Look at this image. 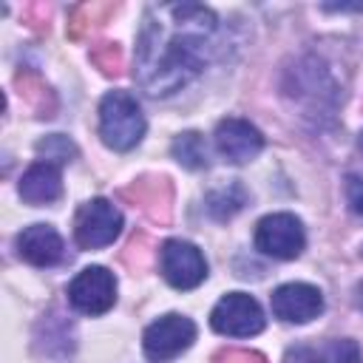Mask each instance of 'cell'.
Returning a JSON list of instances; mask_svg holds the SVG:
<instances>
[{"label":"cell","instance_id":"4","mask_svg":"<svg viewBox=\"0 0 363 363\" xmlns=\"http://www.w3.org/2000/svg\"><path fill=\"white\" fill-rule=\"evenodd\" d=\"M261 303L247 292H227L210 312V326L227 337H252L264 329Z\"/></svg>","mask_w":363,"mask_h":363},{"label":"cell","instance_id":"10","mask_svg":"<svg viewBox=\"0 0 363 363\" xmlns=\"http://www.w3.org/2000/svg\"><path fill=\"white\" fill-rule=\"evenodd\" d=\"M272 315L281 318L284 323H309L312 318H318L323 312V295L318 286L303 284V281H292V284H281L272 298Z\"/></svg>","mask_w":363,"mask_h":363},{"label":"cell","instance_id":"9","mask_svg":"<svg viewBox=\"0 0 363 363\" xmlns=\"http://www.w3.org/2000/svg\"><path fill=\"white\" fill-rule=\"evenodd\" d=\"M216 150L233 162V164H244V162H252L261 150H264V136L261 130L247 122V119H238V116H227L216 125Z\"/></svg>","mask_w":363,"mask_h":363},{"label":"cell","instance_id":"7","mask_svg":"<svg viewBox=\"0 0 363 363\" xmlns=\"http://www.w3.org/2000/svg\"><path fill=\"white\" fill-rule=\"evenodd\" d=\"M159 269L173 289H193L207 278V261L201 250L182 238H167L162 244Z\"/></svg>","mask_w":363,"mask_h":363},{"label":"cell","instance_id":"6","mask_svg":"<svg viewBox=\"0 0 363 363\" xmlns=\"http://www.w3.org/2000/svg\"><path fill=\"white\" fill-rule=\"evenodd\" d=\"M119 233H122V213L108 199H91L77 210L74 238L82 250L108 247Z\"/></svg>","mask_w":363,"mask_h":363},{"label":"cell","instance_id":"13","mask_svg":"<svg viewBox=\"0 0 363 363\" xmlns=\"http://www.w3.org/2000/svg\"><path fill=\"white\" fill-rule=\"evenodd\" d=\"M170 150H173V159H176L182 167H187V170H201V167H207V162H210L204 136H201L199 130L179 133V136L173 139Z\"/></svg>","mask_w":363,"mask_h":363},{"label":"cell","instance_id":"20","mask_svg":"<svg viewBox=\"0 0 363 363\" xmlns=\"http://www.w3.org/2000/svg\"><path fill=\"white\" fill-rule=\"evenodd\" d=\"M360 306H363V286H360Z\"/></svg>","mask_w":363,"mask_h":363},{"label":"cell","instance_id":"18","mask_svg":"<svg viewBox=\"0 0 363 363\" xmlns=\"http://www.w3.org/2000/svg\"><path fill=\"white\" fill-rule=\"evenodd\" d=\"M284 363H323V354H318L309 346H292L284 357Z\"/></svg>","mask_w":363,"mask_h":363},{"label":"cell","instance_id":"14","mask_svg":"<svg viewBox=\"0 0 363 363\" xmlns=\"http://www.w3.org/2000/svg\"><path fill=\"white\" fill-rule=\"evenodd\" d=\"M37 153L45 156V162L62 164V162H68V159L77 153V147H74V142H71L68 136H62V133H51V136H45V139L37 142Z\"/></svg>","mask_w":363,"mask_h":363},{"label":"cell","instance_id":"5","mask_svg":"<svg viewBox=\"0 0 363 363\" xmlns=\"http://www.w3.org/2000/svg\"><path fill=\"white\" fill-rule=\"evenodd\" d=\"M303 244H306L303 224L292 213H269L255 227V247L269 258L292 261L303 252Z\"/></svg>","mask_w":363,"mask_h":363},{"label":"cell","instance_id":"11","mask_svg":"<svg viewBox=\"0 0 363 363\" xmlns=\"http://www.w3.org/2000/svg\"><path fill=\"white\" fill-rule=\"evenodd\" d=\"M17 250H20V258H26L34 267H54L62 258L65 244L54 227L31 224L17 235Z\"/></svg>","mask_w":363,"mask_h":363},{"label":"cell","instance_id":"1","mask_svg":"<svg viewBox=\"0 0 363 363\" xmlns=\"http://www.w3.org/2000/svg\"><path fill=\"white\" fill-rule=\"evenodd\" d=\"M218 20L199 3L150 6L136 37V82L147 96H170L207 65Z\"/></svg>","mask_w":363,"mask_h":363},{"label":"cell","instance_id":"3","mask_svg":"<svg viewBox=\"0 0 363 363\" xmlns=\"http://www.w3.org/2000/svg\"><path fill=\"white\" fill-rule=\"evenodd\" d=\"M196 340V323L184 315H162L142 335V349L150 363H170L182 352H187Z\"/></svg>","mask_w":363,"mask_h":363},{"label":"cell","instance_id":"17","mask_svg":"<svg viewBox=\"0 0 363 363\" xmlns=\"http://www.w3.org/2000/svg\"><path fill=\"white\" fill-rule=\"evenodd\" d=\"M218 363H267L258 352H244V349H230V352H221L216 357Z\"/></svg>","mask_w":363,"mask_h":363},{"label":"cell","instance_id":"12","mask_svg":"<svg viewBox=\"0 0 363 363\" xmlns=\"http://www.w3.org/2000/svg\"><path fill=\"white\" fill-rule=\"evenodd\" d=\"M20 196L28 204H51L62 196V173L54 162H34L20 179Z\"/></svg>","mask_w":363,"mask_h":363},{"label":"cell","instance_id":"19","mask_svg":"<svg viewBox=\"0 0 363 363\" xmlns=\"http://www.w3.org/2000/svg\"><path fill=\"white\" fill-rule=\"evenodd\" d=\"M357 147H360V153H363V130H360V139H357Z\"/></svg>","mask_w":363,"mask_h":363},{"label":"cell","instance_id":"2","mask_svg":"<svg viewBox=\"0 0 363 363\" xmlns=\"http://www.w3.org/2000/svg\"><path fill=\"white\" fill-rule=\"evenodd\" d=\"M99 136L111 150H130L145 136V113L128 91H108L99 102Z\"/></svg>","mask_w":363,"mask_h":363},{"label":"cell","instance_id":"16","mask_svg":"<svg viewBox=\"0 0 363 363\" xmlns=\"http://www.w3.org/2000/svg\"><path fill=\"white\" fill-rule=\"evenodd\" d=\"M346 201L354 216L363 218V176H349L346 179Z\"/></svg>","mask_w":363,"mask_h":363},{"label":"cell","instance_id":"8","mask_svg":"<svg viewBox=\"0 0 363 363\" xmlns=\"http://www.w3.org/2000/svg\"><path fill=\"white\" fill-rule=\"evenodd\" d=\"M68 301L82 315H105L116 303V278L105 267H85L68 284Z\"/></svg>","mask_w":363,"mask_h":363},{"label":"cell","instance_id":"15","mask_svg":"<svg viewBox=\"0 0 363 363\" xmlns=\"http://www.w3.org/2000/svg\"><path fill=\"white\" fill-rule=\"evenodd\" d=\"M323 363H363V352L352 337H340L326 346Z\"/></svg>","mask_w":363,"mask_h":363}]
</instances>
